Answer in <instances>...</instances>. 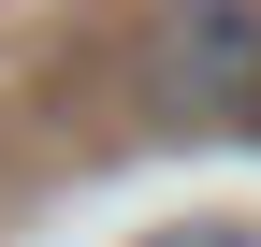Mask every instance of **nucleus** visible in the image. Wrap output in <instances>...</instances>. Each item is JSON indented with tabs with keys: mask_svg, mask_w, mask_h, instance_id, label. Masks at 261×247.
I'll use <instances>...</instances> for the list:
<instances>
[{
	"mask_svg": "<svg viewBox=\"0 0 261 247\" xmlns=\"http://www.w3.org/2000/svg\"><path fill=\"white\" fill-rule=\"evenodd\" d=\"M145 87H160V116H189V131H232L261 102V0H174Z\"/></svg>",
	"mask_w": 261,
	"mask_h": 247,
	"instance_id": "f257e3e1",
	"label": "nucleus"
},
{
	"mask_svg": "<svg viewBox=\"0 0 261 247\" xmlns=\"http://www.w3.org/2000/svg\"><path fill=\"white\" fill-rule=\"evenodd\" d=\"M130 247H261V218H174V233H130Z\"/></svg>",
	"mask_w": 261,
	"mask_h": 247,
	"instance_id": "f03ea898",
	"label": "nucleus"
},
{
	"mask_svg": "<svg viewBox=\"0 0 261 247\" xmlns=\"http://www.w3.org/2000/svg\"><path fill=\"white\" fill-rule=\"evenodd\" d=\"M247 131H261V102H247Z\"/></svg>",
	"mask_w": 261,
	"mask_h": 247,
	"instance_id": "7ed1b4c3",
	"label": "nucleus"
}]
</instances>
